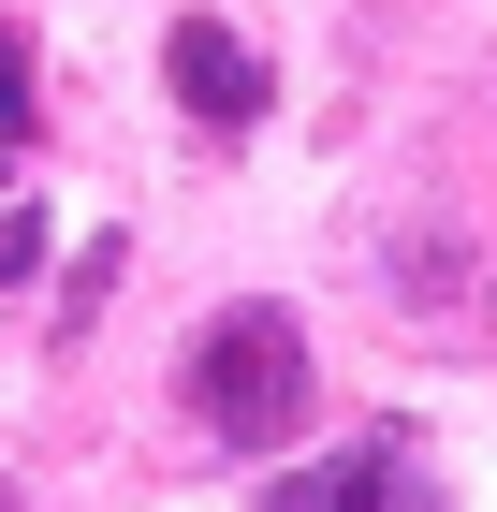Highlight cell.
<instances>
[{"instance_id":"6da1fadb","label":"cell","mask_w":497,"mask_h":512,"mask_svg":"<svg viewBox=\"0 0 497 512\" xmlns=\"http://www.w3.org/2000/svg\"><path fill=\"white\" fill-rule=\"evenodd\" d=\"M176 395L205 410L220 454H278V439L307 425V322L293 308H220L191 337V366H176Z\"/></svg>"},{"instance_id":"7a4b0ae2","label":"cell","mask_w":497,"mask_h":512,"mask_svg":"<svg viewBox=\"0 0 497 512\" xmlns=\"http://www.w3.org/2000/svg\"><path fill=\"white\" fill-rule=\"evenodd\" d=\"M264 512H439V483H424L410 439H337V454H307Z\"/></svg>"},{"instance_id":"3957f363","label":"cell","mask_w":497,"mask_h":512,"mask_svg":"<svg viewBox=\"0 0 497 512\" xmlns=\"http://www.w3.org/2000/svg\"><path fill=\"white\" fill-rule=\"evenodd\" d=\"M161 59H176V103H191V118H220V132L264 118V59H249L220 15H176V44H161Z\"/></svg>"},{"instance_id":"277c9868","label":"cell","mask_w":497,"mask_h":512,"mask_svg":"<svg viewBox=\"0 0 497 512\" xmlns=\"http://www.w3.org/2000/svg\"><path fill=\"white\" fill-rule=\"evenodd\" d=\"M0 132H30V44L0 30Z\"/></svg>"},{"instance_id":"5b68a950","label":"cell","mask_w":497,"mask_h":512,"mask_svg":"<svg viewBox=\"0 0 497 512\" xmlns=\"http://www.w3.org/2000/svg\"><path fill=\"white\" fill-rule=\"evenodd\" d=\"M0 512H15V483H0Z\"/></svg>"}]
</instances>
